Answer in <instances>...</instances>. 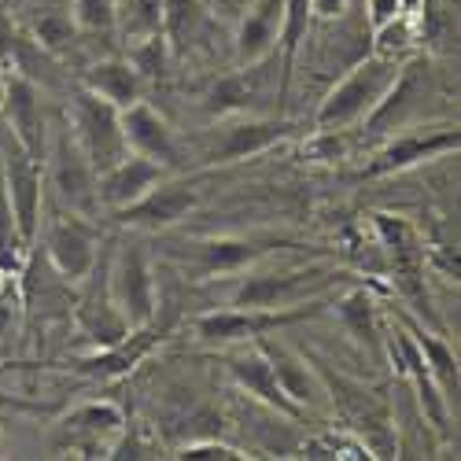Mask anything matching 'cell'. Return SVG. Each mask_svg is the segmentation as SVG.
Here are the masks:
<instances>
[{
	"label": "cell",
	"mask_w": 461,
	"mask_h": 461,
	"mask_svg": "<svg viewBox=\"0 0 461 461\" xmlns=\"http://www.w3.org/2000/svg\"><path fill=\"white\" fill-rule=\"evenodd\" d=\"M399 56H380L369 52L362 63L339 74V82L321 96L314 111V130H336L343 133L355 122H366V114L380 104V96L388 93V86L399 74Z\"/></svg>",
	"instance_id": "6da1fadb"
},
{
	"label": "cell",
	"mask_w": 461,
	"mask_h": 461,
	"mask_svg": "<svg viewBox=\"0 0 461 461\" xmlns=\"http://www.w3.org/2000/svg\"><path fill=\"white\" fill-rule=\"evenodd\" d=\"M303 41L311 45L306 56H311L321 78H339L343 70H351L355 63H362L373 52V23L366 15V5L362 0H351L339 15L314 19Z\"/></svg>",
	"instance_id": "7a4b0ae2"
},
{
	"label": "cell",
	"mask_w": 461,
	"mask_h": 461,
	"mask_svg": "<svg viewBox=\"0 0 461 461\" xmlns=\"http://www.w3.org/2000/svg\"><path fill=\"white\" fill-rule=\"evenodd\" d=\"M45 185L56 192V200L63 211L70 214H82V218H96L100 214V174L93 170L86 148L78 144L74 130H56L49 137V148H45Z\"/></svg>",
	"instance_id": "3957f363"
},
{
	"label": "cell",
	"mask_w": 461,
	"mask_h": 461,
	"mask_svg": "<svg viewBox=\"0 0 461 461\" xmlns=\"http://www.w3.org/2000/svg\"><path fill=\"white\" fill-rule=\"evenodd\" d=\"M295 133L292 122H285L281 114H237L233 122H221L203 130L192 148H196L200 163L221 167V163H240L251 159L258 151H270L274 144L288 140Z\"/></svg>",
	"instance_id": "277c9868"
},
{
	"label": "cell",
	"mask_w": 461,
	"mask_h": 461,
	"mask_svg": "<svg viewBox=\"0 0 461 461\" xmlns=\"http://www.w3.org/2000/svg\"><path fill=\"white\" fill-rule=\"evenodd\" d=\"M439 100V78L429 56H410L399 63L395 82L388 93L380 96V104L366 114L369 133H388V130H406L410 122L425 119V107Z\"/></svg>",
	"instance_id": "5b68a950"
},
{
	"label": "cell",
	"mask_w": 461,
	"mask_h": 461,
	"mask_svg": "<svg viewBox=\"0 0 461 461\" xmlns=\"http://www.w3.org/2000/svg\"><path fill=\"white\" fill-rule=\"evenodd\" d=\"M266 104H274L277 114L285 111L281 100V59L277 52L262 56L255 63H240V70L218 78L207 93H203V107L218 119L225 114H262Z\"/></svg>",
	"instance_id": "8992f818"
},
{
	"label": "cell",
	"mask_w": 461,
	"mask_h": 461,
	"mask_svg": "<svg viewBox=\"0 0 461 461\" xmlns=\"http://www.w3.org/2000/svg\"><path fill=\"white\" fill-rule=\"evenodd\" d=\"M0 185L8 192L12 214L19 221V233L26 240V248L41 233V207H45V163L33 159L30 151L5 133V144H0Z\"/></svg>",
	"instance_id": "52a82bcc"
},
{
	"label": "cell",
	"mask_w": 461,
	"mask_h": 461,
	"mask_svg": "<svg viewBox=\"0 0 461 461\" xmlns=\"http://www.w3.org/2000/svg\"><path fill=\"white\" fill-rule=\"evenodd\" d=\"M70 114H74V137L86 148V156L93 163L96 174L111 170L126 156V137H122V111L107 104L104 96H96L93 89H86L82 82L74 86L70 96Z\"/></svg>",
	"instance_id": "ba28073f"
},
{
	"label": "cell",
	"mask_w": 461,
	"mask_h": 461,
	"mask_svg": "<svg viewBox=\"0 0 461 461\" xmlns=\"http://www.w3.org/2000/svg\"><path fill=\"white\" fill-rule=\"evenodd\" d=\"M111 244H114V240H107V244L100 248L93 270L78 281L82 292H78V299H74V321H78L82 336L93 343L96 351H100V348H114L119 339L130 336V325H126V318H122V311H119V303H114L111 281H107V270H111Z\"/></svg>",
	"instance_id": "9c48e42d"
},
{
	"label": "cell",
	"mask_w": 461,
	"mask_h": 461,
	"mask_svg": "<svg viewBox=\"0 0 461 461\" xmlns=\"http://www.w3.org/2000/svg\"><path fill=\"white\" fill-rule=\"evenodd\" d=\"M107 281L130 329L156 321V270H151L144 244H111Z\"/></svg>",
	"instance_id": "30bf717a"
},
{
	"label": "cell",
	"mask_w": 461,
	"mask_h": 461,
	"mask_svg": "<svg viewBox=\"0 0 461 461\" xmlns=\"http://www.w3.org/2000/svg\"><path fill=\"white\" fill-rule=\"evenodd\" d=\"M325 311V299L295 303V306H277V311H244V306H229V311H211L196 318V336L203 343H240V339H258L266 332H277L285 325L318 318Z\"/></svg>",
	"instance_id": "8fae6325"
},
{
	"label": "cell",
	"mask_w": 461,
	"mask_h": 461,
	"mask_svg": "<svg viewBox=\"0 0 461 461\" xmlns=\"http://www.w3.org/2000/svg\"><path fill=\"white\" fill-rule=\"evenodd\" d=\"M332 266H303V270H281V274H258L244 277L233 292V306L244 311H277V306H295L325 292L332 281H339Z\"/></svg>",
	"instance_id": "7c38bea8"
},
{
	"label": "cell",
	"mask_w": 461,
	"mask_h": 461,
	"mask_svg": "<svg viewBox=\"0 0 461 461\" xmlns=\"http://www.w3.org/2000/svg\"><path fill=\"white\" fill-rule=\"evenodd\" d=\"M461 144V133L454 122H443V126H420V130H410V133H399L384 144L376 156L362 167V177H384V174H399V170H410L425 159H436L443 151H457Z\"/></svg>",
	"instance_id": "4fadbf2b"
},
{
	"label": "cell",
	"mask_w": 461,
	"mask_h": 461,
	"mask_svg": "<svg viewBox=\"0 0 461 461\" xmlns=\"http://www.w3.org/2000/svg\"><path fill=\"white\" fill-rule=\"evenodd\" d=\"M45 255L49 262L59 270V277H67L70 285H78L100 255V240H96V229L89 218L82 214H56L45 229Z\"/></svg>",
	"instance_id": "5bb4252c"
},
{
	"label": "cell",
	"mask_w": 461,
	"mask_h": 461,
	"mask_svg": "<svg viewBox=\"0 0 461 461\" xmlns=\"http://www.w3.org/2000/svg\"><path fill=\"white\" fill-rule=\"evenodd\" d=\"M122 137H126L130 151H137V156H144L151 163H159L163 170H181L185 167L188 148L177 140L174 126L163 119V114L144 100L122 107Z\"/></svg>",
	"instance_id": "9a60e30c"
},
{
	"label": "cell",
	"mask_w": 461,
	"mask_h": 461,
	"mask_svg": "<svg viewBox=\"0 0 461 461\" xmlns=\"http://www.w3.org/2000/svg\"><path fill=\"white\" fill-rule=\"evenodd\" d=\"M0 107H5L8 133L30 151L33 159L45 163L49 122H45V104H41V93H37V86L12 70L8 78H5V96H0Z\"/></svg>",
	"instance_id": "2e32d148"
},
{
	"label": "cell",
	"mask_w": 461,
	"mask_h": 461,
	"mask_svg": "<svg viewBox=\"0 0 461 461\" xmlns=\"http://www.w3.org/2000/svg\"><path fill=\"white\" fill-rule=\"evenodd\" d=\"M200 192L188 181H156L140 200H133L130 207L114 211L122 225H140V229H170L181 218H188V211H196Z\"/></svg>",
	"instance_id": "e0dca14e"
},
{
	"label": "cell",
	"mask_w": 461,
	"mask_h": 461,
	"mask_svg": "<svg viewBox=\"0 0 461 461\" xmlns=\"http://www.w3.org/2000/svg\"><path fill=\"white\" fill-rule=\"evenodd\" d=\"M258 343V351L266 355V362H270V369H274V376H277V384L285 388V395L306 413V410H318V406H325L329 399H325V384H321V376H318V369L306 362L299 351H292L288 343H274V339H255Z\"/></svg>",
	"instance_id": "ac0fdd59"
},
{
	"label": "cell",
	"mask_w": 461,
	"mask_h": 461,
	"mask_svg": "<svg viewBox=\"0 0 461 461\" xmlns=\"http://www.w3.org/2000/svg\"><path fill=\"white\" fill-rule=\"evenodd\" d=\"M214 30L218 23L207 8V0H167L163 5V37L174 63L211 49Z\"/></svg>",
	"instance_id": "d6986e66"
},
{
	"label": "cell",
	"mask_w": 461,
	"mask_h": 461,
	"mask_svg": "<svg viewBox=\"0 0 461 461\" xmlns=\"http://www.w3.org/2000/svg\"><path fill=\"white\" fill-rule=\"evenodd\" d=\"M163 177H167V170H163L159 163L137 156V151H126V156L114 163L111 170H104L100 181H96V188H100V207L122 211V207H130L133 200H140L144 192L156 185V181H163Z\"/></svg>",
	"instance_id": "ffe728a7"
},
{
	"label": "cell",
	"mask_w": 461,
	"mask_h": 461,
	"mask_svg": "<svg viewBox=\"0 0 461 461\" xmlns=\"http://www.w3.org/2000/svg\"><path fill=\"white\" fill-rule=\"evenodd\" d=\"M229 373H233L237 388L248 392L258 406L274 410V413H281V417H288V420H303V410L285 395V388L277 384L270 362H266V355L258 351V343H255L248 355H233V358H229Z\"/></svg>",
	"instance_id": "44dd1931"
},
{
	"label": "cell",
	"mask_w": 461,
	"mask_h": 461,
	"mask_svg": "<svg viewBox=\"0 0 461 461\" xmlns=\"http://www.w3.org/2000/svg\"><path fill=\"white\" fill-rule=\"evenodd\" d=\"M274 248V240H248V237H214L192 244V258H196V274L200 277H221V274H240L251 262L266 258Z\"/></svg>",
	"instance_id": "7402d4cb"
},
{
	"label": "cell",
	"mask_w": 461,
	"mask_h": 461,
	"mask_svg": "<svg viewBox=\"0 0 461 461\" xmlns=\"http://www.w3.org/2000/svg\"><path fill=\"white\" fill-rule=\"evenodd\" d=\"M119 432H122V413L107 402H93V406H82L67 417L63 443L70 450H86V457H96L100 450H111L107 439Z\"/></svg>",
	"instance_id": "603a6c76"
},
{
	"label": "cell",
	"mask_w": 461,
	"mask_h": 461,
	"mask_svg": "<svg viewBox=\"0 0 461 461\" xmlns=\"http://www.w3.org/2000/svg\"><path fill=\"white\" fill-rule=\"evenodd\" d=\"M82 86L93 89L96 96H104L107 104L114 107H130L137 100H144V78L137 74V67L122 56H107V59H96L93 67H86L82 74Z\"/></svg>",
	"instance_id": "cb8c5ba5"
},
{
	"label": "cell",
	"mask_w": 461,
	"mask_h": 461,
	"mask_svg": "<svg viewBox=\"0 0 461 461\" xmlns=\"http://www.w3.org/2000/svg\"><path fill=\"white\" fill-rule=\"evenodd\" d=\"M277 37H281V0H255V8L244 15L237 30V59L255 63L277 52Z\"/></svg>",
	"instance_id": "d4e9b609"
},
{
	"label": "cell",
	"mask_w": 461,
	"mask_h": 461,
	"mask_svg": "<svg viewBox=\"0 0 461 461\" xmlns=\"http://www.w3.org/2000/svg\"><path fill=\"white\" fill-rule=\"evenodd\" d=\"M156 339H163V336H156V329H151V325L130 329L126 339H119L114 348H100L96 355L82 358L74 369H82V373H89V376H119V373L133 369L151 348H156Z\"/></svg>",
	"instance_id": "484cf974"
},
{
	"label": "cell",
	"mask_w": 461,
	"mask_h": 461,
	"mask_svg": "<svg viewBox=\"0 0 461 461\" xmlns=\"http://www.w3.org/2000/svg\"><path fill=\"white\" fill-rule=\"evenodd\" d=\"M311 0H281V37H277V59H281V100L288 104L295 59L303 52V37L311 30Z\"/></svg>",
	"instance_id": "4316f807"
},
{
	"label": "cell",
	"mask_w": 461,
	"mask_h": 461,
	"mask_svg": "<svg viewBox=\"0 0 461 461\" xmlns=\"http://www.w3.org/2000/svg\"><path fill=\"white\" fill-rule=\"evenodd\" d=\"M406 329L413 332L417 348H420V355H425L429 373H432V380L439 384L443 399H447V402H454V399H457V358H454V351L447 348V339H443V336L425 332L417 321H406Z\"/></svg>",
	"instance_id": "83f0119b"
},
{
	"label": "cell",
	"mask_w": 461,
	"mask_h": 461,
	"mask_svg": "<svg viewBox=\"0 0 461 461\" xmlns=\"http://www.w3.org/2000/svg\"><path fill=\"white\" fill-rule=\"evenodd\" d=\"M336 311H339L343 325H348V332L362 343V348H366L373 358H380V355H384V336H380L376 318H373V299L358 288V292H351V295H343V299L336 303Z\"/></svg>",
	"instance_id": "f1b7e54d"
},
{
	"label": "cell",
	"mask_w": 461,
	"mask_h": 461,
	"mask_svg": "<svg viewBox=\"0 0 461 461\" xmlns=\"http://www.w3.org/2000/svg\"><path fill=\"white\" fill-rule=\"evenodd\" d=\"M26 33H30L45 52L59 56L63 49L74 45V37H78V23H74V15H67V12H59V8H49V12H41L37 19H30Z\"/></svg>",
	"instance_id": "f546056e"
},
{
	"label": "cell",
	"mask_w": 461,
	"mask_h": 461,
	"mask_svg": "<svg viewBox=\"0 0 461 461\" xmlns=\"http://www.w3.org/2000/svg\"><path fill=\"white\" fill-rule=\"evenodd\" d=\"M126 5V12H119L126 41H140V37L163 33V5L167 0H119V8Z\"/></svg>",
	"instance_id": "4dcf8cb0"
},
{
	"label": "cell",
	"mask_w": 461,
	"mask_h": 461,
	"mask_svg": "<svg viewBox=\"0 0 461 461\" xmlns=\"http://www.w3.org/2000/svg\"><path fill=\"white\" fill-rule=\"evenodd\" d=\"M26 251L30 248L19 233V221H15L12 203H8V192H5V185H0V274H19Z\"/></svg>",
	"instance_id": "1f68e13d"
},
{
	"label": "cell",
	"mask_w": 461,
	"mask_h": 461,
	"mask_svg": "<svg viewBox=\"0 0 461 461\" xmlns=\"http://www.w3.org/2000/svg\"><path fill=\"white\" fill-rule=\"evenodd\" d=\"M126 59L137 67V74L144 78V86H148V82H159V78H167V67L174 63V59H170V49H167V37H163V33H151V37H140V41H133Z\"/></svg>",
	"instance_id": "d6a6232c"
},
{
	"label": "cell",
	"mask_w": 461,
	"mask_h": 461,
	"mask_svg": "<svg viewBox=\"0 0 461 461\" xmlns=\"http://www.w3.org/2000/svg\"><path fill=\"white\" fill-rule=\"evenodd\" d=\"M70 15L78 33H111L119 26V0H74Z\"/></svg>",
	"instance_id": "836d02e7"
},
{
	"label": "cell",
	"mask_w": 461,
	"mask_h": 461,
	"mask_svg": "<svg viewBox=\"0 0 461 461\" xmlns=\"http://www.w3.org/2000/svg\"><path fill=\"white\" fill-rule=\"evenodd\" d=\"M174 457H218V461H237L240 454L233 450V447H225V443H218V439H192V443H185Z\"/></svg>",
	"instance_id": "e575fe53"
},
{
	"label": "cell",
	"mask_w": 461,
	"mask_h": 461,
	"mask_svg": "<svg viewBox=\"0 0 461 461\" xmlns=\"http://www.w3.org/2000/svg\"><path fill=\"white\" fill-rule=\"evenodd\" d=\"M362 5H366V15H369L373 30H376L380 23H388V19L402 15V12H399V0H362Z\"/></svg>",
	"instance_id": "d590c367"
},
{
	"label": "cell",
	"mask_w": 461,
	"mask_h": 461,
	"mask_svg": "<svg viewBox=\"0 0 461 461\" xmlns=\"http://www.w3.org/2000/svg\"><path fill=\"white\" fill-rule=\"evenodd\" d=\"M348 5H351V0H311V15H314V19H332V15H339ZM314 19H311V23H314Z\"/></svg>",
	"instance_id": "8d00e7d4"
},
{
	"label": "cell",
	"mask_w": 461,
	"mask_h": 461,
	"mask_svg": "<svg viewBox=\"0 0 461 461\" xmlns=\"http://www.w3.org/2000/svg\"><path fill=\"white\" fill-rule=\"evenodd\" d=\"M417 8H420V0H399V12H402V15H410V19L417 15Z\"/></svg>",
	"instance_id": "74e56055"
},
{
	"label": "cell",
	"mask_w": 461,
	"mask_h": 461,
	"mask_svg": "<svg viewBox=\"0 0 461 461\" xmlns=\"http://www.w3.org/2000/svg\"><path fill=\"white\" fill-rule=\"evenodd\" d=\"M5 78H8V74H5V70H0V96H5Z\"/></svg>",
	"instance_id": "f35d334b"
},
{
	"label": "cell",
	"mask_w": 461,
	"mask_h": 461,
	"mask_svg": "<svg viewBox=\"0 0 461 461\" xmlns=\"http://www.w3.org/2000/svg\"><path fill=\"white\" fill-rule=\"evenodd\" d=\"M221 5H233V0H221Z\"/></svg>",
	"instance_id": "ab89813d"
},
{
	"label": "cell",
	"mask_w": 461,
	"mask_h": 461,
	"mask_svg": "<svg viewBox=\"0 0 461 461\" xmlns=\"http://www.w3.org/2000/svg\"><path fill=\"white\" fill-rule=\"evenodd\" d=\"M233 5H237V0H233Z\"/></svg>",
	"instance_id": "60d3db41"
}]
</instances>
